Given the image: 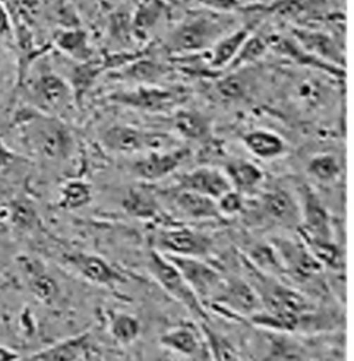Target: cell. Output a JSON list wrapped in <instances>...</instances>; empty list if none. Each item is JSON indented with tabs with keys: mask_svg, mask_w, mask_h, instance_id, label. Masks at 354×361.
Returning a JSON list of instances; mask_svg holds the SVG:
<instances>
[{
	"mask_svg": "<svg viewBox=\"0 0 354 361\" xmlns=\"http://www.w3.org/2000/svg\"><path fill=\"white\" fill-rule=\"evenodd\" d=\"M16 123L30 147L46 159H66L73 149V135L59 116L40 112L32 106L18 109L14 115Z\"/></svg>",
	"mask_w": 354,
	"mask_h": 361,
	"instance_id": "obj_1",
	"label": "cell"
},
{
	"mask_svg": "<svg viewBox=\"0 0 354 361\" xmlns=\"http://www.w3.org/2000/svg\"><path fill=\"white\" fill-rule=\"evenodd\" d=\"M20 89H25L30 106L47 115L61 118L78 104L71 83L51 70H43L35 78L27 79Z\"/></svg>",
	"mask_w": 354,
	"mask_h": 361,
	"instance_id": "obj_2",
	"label": "cell"
},
{
	"mask_svg": "<svg viewBox=\"0 0 354 361\" xmlns=\"http://www.w3.org/2000/svg\"><path fill=\"white\" fill-rule=\"evenodd\" d=\"M187 90L180 86L165 87L158 85H138L135 89L108 94L106 102L126 109L164 114L175 111L187 100Z\"/></svg>",
	"mask_w": 354,
	"mask_h": 361,
	"instance_id": "obj_3",
	"label": "cell"
},
{
	"mask_svg": "<svg viewBox=\"0 0 354 361\" xmlns=\"http://www.w3.org/2000/svg\"><path fill=\"white\" fill-rule=\"evenodd\" d=\"M147 269L152 279L168 295L185 306L194 314H202L198 295L187 283L181 271L164 255L154 250L148 255Z\"/></svg>",
	"mask_w": 354,
	"mask_h": 361,
	"instance_id": "obj_4",
	"label": "cell"
},
{
	"mask_svg": "<svg viewBox=\"0 0 354 361\" xmlns=\"http://www.w3.org/2000/svg\"><path fill=\"white\" fill-rule=\"evenodd\" d=\"M216 32L212 20L204 16H188L166 35L164 49L175 56H190L207 47Z\"/></svg>",
	"mask_w": 354,
	"mask_h": 361,
	"instance_id": "obj_5",
	"label": "cell"
},
{
	"mask_svg": "<svg viewBox=\"0 0 354 361\" xmlns=\"http://www.w3.org/2000/svg\"><path fill=\"white\" fill-rule=\"evenodd\" d=\"M102 142L109 151L119 154H135L175 147L172 137L165 133L148 132L129 125L108 126L102 135Z\"/></svg>",
	"mask_w": 354,
	"mask_h": 361,
	"instance_id": "obj_6",
	"label": "cell"
},
{
	"mask_svg": "<svg viewBox=\"0 0 354 361\" xmlns=\"http://www.w3.org/2000/svg\"><path fill=\"white\" fill-rule=\"evenodd\" d=\"M187 157V148L172 147L148 151V154L130 164V173L144 183H155L175 173Z\"/></svg>",
	"mask_w": 354,
	"mask_h": 361,
	"instance_id": "obj_7",
	"label": "cell"
},
{
	"mask_svg": "<svg viewBox=\"0 0 354 361\" xmlns=\"http://www.w3.org/2000/svg\"><path fill=\"white\" fill-rule=\"evenodd\" d=\"M157 251L164 255L200 257L209 251V240L190 228L169 227L159 230L154 238Z\"/></svg>",
	"mask_w": 354,
	"mask_h": 361,
	"instance_id": "obj_8",
	"label": "cell"
},
{
	"mask_svg": "<svg viewBox=\"0 0 354 361\" xmlns=\"http://www.w3.org/2000/svg\"><path fill=\"white\" fill-rule=\"evenodd\" d=\"M97 357L99 348L96 346L90 332L70 336L28 356L30 360L40 361L93 360Z\"/></svg>",
	"mask_w": 354,
	"mask_h": 361,
	"instance_id": "obj_9",
	"label": "cell"
},
{
	"mask_svg": "<svg viewBox=\"0 0 354 361\" xmlns=\"http://www.w3.org/2000/svg\"><path fill=\"white\" fill-rule=\"evenodd\" d=\"M67 263L71 264L72 269L76 270L80 277L97 286L115 287L126 281L121 271L97 255L71 253L67 256Z\"/></svg>",
	"mask_w": 354,
	"mask_h": 361,
	"instance_id": "obj_10",
	"label": "cell"
},
{
	"mask_svg": "<svg viewBox=\"0 0 354 361\" xmlns=\"http://www.w3.org/2000/svg\"><path fill=\"white\" fill-rule=\"evenodd\" d=\"M171 7L166 0H140L130 16L132 34L138 42H147L151 34L169 16Z\"/></svg>",
	"mask_w": 354,
	"mask_h": 361,
	"instance_id": "obj_11",
	"label": "cell"
},
{
	"mask_svg": "<svg viewBox=\"0 0 354 361\" xmlns=\"http://www.w3.org/2000/svg\"><path fill=\"white\" fill-rule=\"evenodd\" d=\"M172 71V66L166 63H159L154 59H149L148 54H145L140 59L123 66L122 68L109 73V76L115 80L132 82L138 85H157Z\"/></svg>",
	"mask_w": 354,
	"mask_h": 361,
	"instance_id": "obj_12",
	"label": "cell"
},
{
	"mask_svg": "<svg viewBox=\"0 0 354 361\" xmlns=\"http://www.w3.org/2000/svg\"><path fill=\"white\" fill-rule=\"evenodd\" d=\"M51 44L76 63L87 61L96 56L87 31H85L80 25L59 28L53 34Z\"/></svg>",
	"mask_w": 354,
	"mask_h": 361,
	"instance_id": "obj_13",
	"label": "cell"
},
{
	"mask_svg": "<svg viewBox=\"0 0 354 361\" xmlns=\"http://www.w3.org/2000/svg\"><path fill=\"white\" fill-rule=\"evenodd\" d=\"M177 269L181 271L187 283L195 293L200 296H207L208 292L216 284L217 276L211 267L204 264L197 257L191 256H176V255H165Z\"/></svg>",
	"mask_w": 354,
	"mask_h": 361,
	"instance_id": "obj_14",
	"label": "cell"
},
{
	"mask_svg": "<svg viewBox=\"0 0 354 361\" xmlns=\"http://www.w3.org/2000/svg\"><path fill=\"white\" fill-rule=\"evenodd\" d=\"M176 187L208 195L211 198L223 197L228 190L227 180L221 173L208 168H198L181 175L177 179Z\"/></svg>",
	"mask_w": 354,
	"mask_h": 361,
	"instance_id": "obj_15",
	"label": "cell"
},
{
	"mask_svg": "<svg viewBox=\"0 0 354 361\" xmlns=\"http://www.w3.org/2000/svg\"><path fill=\"white\" fill-rule=\"evenodd\" d=\"M21 264L24 273L28 276V288L34 298L46 306H51L60 296V287L56 279L37 260L25 257Z\"/></svg>",
	"mask_w": 354,
	"mask_h": 361,
	"instance_id": "obj_16",
	"label": "cell"
},
{
	"mask_svg": "<svg viewBox=\"0 0 354 361\" xmlns=\"http://www.w3.org/2000/svg\"><path fill=\"white\" fill-rule=\"evenodd\" d=\"M166 198L176 208L180 214L191 219H207L216 216L217 208L213 202V198L208 195H202L194 191L183 190L175 187L165 192Z\"/></svg>",
	"mask_w": 354,
	"mask_h": 361,
	"instance_id": "obj_17",
	"label": "cell"
},
{
	"mask_svg": "<svg viewBox=\"0 0 354 361\" xmlns=\"http://www.w3.org/2000/svg\"><path fill=\"white\" fill-rule=\"evenodd\" d=\"M159 343L162 348L187 357H195L201 349L200 339L190 325H178L166 331Z\"/></svg>",
	"mask_w": 354,
	"mask_h": 361,
	"instance_id": "obj_18",
	"label": "cell"
},
{
	"mask_svg": "<svg viewBox=\"0 0 354 361\" xmlns=\"http://www.w3.org/2000/svg\"><path fill=\"white\" fill-rule=\"evenodd\" d=\"M123 209L132 216L151 220L161 214L157 197L147 188H132L122 201Z\"/></svg>",
	"mask_w": 354,
	"mask_h": 361,
	"instance_id": "obj_19",
	"label": "cell"
},
{
	"mask_svg": "<svg viewBox=\"0 0 354 361\" xmlns=\"http://www.w3.org/2000/svg\"><path fill=\"white\" fill-rule=\"evenodd\" d=\"M0 219L18 230L27 231L37 223V214L30 200L16 198L0 208Z\"/></svg>",
	"mask_w": 354,
	"mask_h": 361,
	"instance_id": "obj_20",
	"label": "cell"
},
{
	"mask_svg": "<svg viewBox=\"0 0 354 361\" xmlns=\"http://www.w3.org/2000/svg\"><path fill=\"white\" fill-rule=\"evenodd\" d=\"M93 201V188L85 180L72 179L66 181L60 190L59 207L67 211H75L87 207Z\"/></svg>",
	"mask_w": 354,
	"mask_h": 361,
	"instance_id": "obj_21",
	"label": "cell"
},
{
	"mask_svg": "<svg viewBox=\"0 0 354 361\" xmlns=\"http://www.w3.org/2000/svg\"><path fill=\"white\" fill-rule=\"evenodd\" d=\"M172 125L177 133L188 140L202 139L208 132L207 119L194 111L178 109L175 111L172 118Z\"/></svg>",
	"mask_w": 354,
	"mask_h": 361,
	"instance_id": "obj_22",
	"label": "cell"
},
{
	"mask_svg": "<svg viewBox=\"0 0 354 361\" xmlns=\"http://www.w3.org/2000/svg\"><path fill=\"white\" fill-rule=\"evenodd\" d=\"M108 326L112 338L121 345H130L136 342L142 334L140 320L128 313H112Z\"/></svg>",
	"mask_w": 354,
	"mask_h": 361,
	"instance_id": "obj_23",
	"label": "cell"
},
{
	"mask_svg": "<svg viewBox=\"0 0 354 361\" xmlns=\"http://www.w3.org/2000/svg\"><path fill=\"white\" fill-rule=\"evenodd\" d=\"M108 32L109 37L118 42L133 39L130 16H126L125 13H114L108 18Z\"/></svg>",
	"mask_w": 354,
	"mask_h": 361,
	"instance_id": "obj_24",
	"label": "cell"
},
{
	"mask_svg": "<svg viewBox=\"0 0 354 361\" xmlns=\"http://www.w3.org/2000/svg\"><path fill=\"white\" fill-rule=\"evenodd\" d=\"M14 25L10 10L4 0H0V39H13Z\"/></svg>",
	"mask_w": 354,
	"mask_h": 361,
	"instance_id": "obj_25",
	"label": "cell"
},
{
	"mask_svg": "<svg viewBox=\"0 0 354 361\" xmlns=\"http://www.w3.org/2000/svg\"><path fill=\"white\" fill-rule=\"evenodd\" d=\"M16 161V154L0 140V171L7 169Z\"/></svg>",
	"mask_w": 354,
	"mask_h": 361,
	"instance_id": "obj_26",
	"label": "cell"
},
{
	"mask_svg": "<svg viewBox=\"0 0 354 361\" xmlns=\"http://www.w3.org/2000/svg\"><path fill=\"white\" fill-rule=\"evenodd\" d=\"M194 3L207 6V7H213V8H228L233 6V0H191Z\"/></svg>",
	"mask_w": 354,
	"mask_h": 361,
	"instance_id": "obj_27",
	"label": "cell"
},
{
	"mask_svg": "<svg viewBox=\"0 0 354 361\" xmlns=\"http://www.w3.org/2000/svg\"><path fill=\"white\" fill-rule=\"evenodd\" d=\"M17 359H20V355L14 349L0 345V361L17 360Z\"/></svg>",
	"mask_w": 354,
	"mask_h": 361,
	"instance_id": "obj_28",
	"label": "cell"
}]
</instances>
